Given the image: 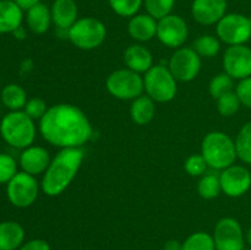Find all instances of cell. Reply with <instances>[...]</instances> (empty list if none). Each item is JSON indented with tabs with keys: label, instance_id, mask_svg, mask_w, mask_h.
Masks as SVG:
<instances>
[{
	"label": "cell",
	"instance_id": "1",
	"mask_svg": "<svg viewBox=\"0 0 251 250\" xmlns=\"http://www.w3.org/2000/svg\"><path fill=\"white\" fill-rule=\"evenodd\" d=\"M39 134L51 146L78 149L92 137V125L87 115L76 105L59 103L48 108L38 124Z\"/></svg>",
	"mask_w": 251,
	"mask_h": 250
},
{
	"label": "cell",
	"instance_id": "2",
	"mask_svg": "<svg viewBox=\"0 0 251 250\" xmlns=\"http://www.w3.org/2000/svg\"><path fill=\"white\" fill-rule=\"evenodd\" d=\"M85 158L82 147L78 149H61L51 158L50 164L44 172L41 181L43 194L55 198L68 189L75 179Z\"/></svg>",
	"mask_w": 251,
	"mask_h": 250
},
{
	"label": "cell",
	"instance_id": "3",
	"mask_svg": "<svg viewBox=\"0 0 251 250\" xmlns=\"http://www.w3.org/2000/svg\"><path fill=\"white\" fill-rule=\"evenodd\" d=\"M37 126L24 110L9 112L0 120V136L9 146L25 150L33 145Z\"/></svg>",
	"mask_w": 251,
	"mask_h": 250
},
{
	"label": "cell",
	"instance_id": "4",
	"mask_svg": "<svg viewBox=\"0 0 251 250\" xmlns=\"http://www.w3.org/2000/svg\"><path fill=\"white\" fill-rule=\"evenodd\" d=\"M201 154L208 167L223 171L235 163L238 156L235 142L223 131H211L201 142Z\"/></svg>",
	"mask_w": 251,
	"mask_h": 250
},
{
	"label": "cell",
	"instance_id": "5",
	"mask_svg": "<svg viewBox=\"0 0 251 250\" xmlns=\"http://www.w3.org/2000/svg\"><path fill=\"white\" fill-rule=\"evenodd\" d=\"M145 93L156 103L171 102L178 92V81L176 80L168 66L153 65L144 74Z\"/></svg>",
	"mask_w": 251,
	"mask_h": 250
},
{
	"label": "cell",
	"instance_id": "6",
	"mask_svg": "<svg viewBox=\"0 0 251 250\" xmlns=\"http://www.w3.org/2000/svg\"><path fill=\"white\" fill-rule=\"evenodd\" d=\"M107 27L95 17L78 19L68 31V39L81 50H93L103 44Z\"/></svg>",
	"mask_w": 251,
	"mask_h": 250
},
{
	"label": "cell",
	"instance_id": "7",
	"mask_svg": "<svg viewBox=\"0 0 251 250\" xmlns=\"http://www.w3.org/2000/svg\"><path fill=\"white\" fill-rule=\"evenodd\" d=\"M107 91L117 100H134L144 95V76L130 69H118L105 80Z\"/></svg>",
	"mask_w": 251,
	"mask_h": 250
},
{
	"label": "cell",
	"instance_id": "8",
	"mask_svg": "<svg viewBox=\"0 0 251 250\" xmlns=\"http://www.w3.org/2000/svg\"><path fill=\"white\" fill-rule=\"evenodd\" d=\"M39 189L41 184L36 176L20 171L6 184V198L14 207L27 208L36 202Z\"/></svg>",
	"mask_w": 251,
	"mask_h": 250
},
{
	"label": "cell",
	"instance_id": "9",
	"mask_svg": "<svg viewBox=\"0 0 251 250\" xmlns=\"http://www.w3.org/2000/svg\"><path fill=\"white\" fill-rule=\"evenodd\" d=\"M218 39L229 46L245 44L251 39V20L242 14H226L216 25Z\"/></svg>",
	"mask_w": 251,
	"mask_h": 250
},
{
	"label": "cell",
	"instance_id": "10",
	"mask_svg": "<svg viewBox=\"0 0 251 250\" xmlns=\"http://www.w3.org/2000/svg\"><path fill=\"white\" fill-rule=\"evenodd\" d=\"M168 69L176 81L190 82L200 74L201 56L194 50L193 47H181L172 54Z\"/></svg>",
	"mask_w": 251,
	"mask_h": 250
},
{
	"label": "cell",
	"instance_id": "11",
	"mask_svg": "<svg viewBox=\"0 0 251 250\" xmlns=\"http://www.w3.org/2000/svg\"><path fill=\"white\" fill-rule=\"evenodd\" d=\"M216 250H244L247 235L239 221L233 217H223L213 229Z\"/></svg>",
	"mask_w": 251,
	"mask_h": 250
},
{
	"label": "cell",
	"instance_id": "12",
	"mask_svg": "<svg viewBox=\"0 0 251 250\" xmlns=\"http://www.w3.org/2000/svg\"><path fill=\"white\" fill-rule=\"evenodd\" d=\"M156 37L168 48H181L189 37V27L183 17L171 14L157 21Z\"/></svg>",
	"mask_w": 251,
	"mask_h": 250
},
{
	"label": "cell",
	"instance_id": "13",
	"mask_svg": "<svg viewBox=\"0 0 251 250\" xmlns=\"http://www.w3.org/2000/svg\"><path fill=\"white\" fill-rule=\"evenodd\" d=\"M223 70L233 80H243L251 76V48L245 44L229 46L222 59Z\"/></svg>",
	"mask_w": 251,
	"mask_h": 250
},
{
	"label": "cell",
	"instance_id": "14",
	"mask_svg": "<svg viewBox=\"0 0 251 250\" xmlns=\"http://www.w3.org/2000/svg\"><path fill=\"white\" fill-rule=\"evenodd\" d=\"M220 181L225 195L228 198H240L250 190L251 173L247 167L234 163L221 171Z\"/></svg>",
	"mask_w": 251,
	"mask_h": 250
},
{
	"label": "cell",
	"instance_id": "15",
	"mask_svg": "<svg viewBox=\"0 0 251 250\" xmlns=\"http://www.w3.org/2000/svg\"><path fill=\"white\" fill-rule=\"evenodd\" d=\"M227 12V0H194L191 15L203 26L217 25Z\"/></svg>",
	"mask_w": 251,
	"mask_h": 250
},
{
	"label": "cell",
	"instance_id": "16",
	"mask_svg": "<svg viewBox=\"0 0 251 250\" xmlns=\"http://www.w3.org/2000/svg\"><path fill=\"white\" fill-rule=\"evenodd\" d=\"M50 154L46 147L31 145L29 147L21 150L19 157V166L22 172L37 176L39 174H44V172L50 164Z\"/></svg>",
	"mask_w": 251,
	"mask_h": 250
},
{
	"label": "cell",
	"instance_id": "17",
	"mask_svg": "<svg viewBox=\"0 0 251 250\" xmlns=\"http://www.w3.org/2000/svg\"><path fill=\"white\" fill-rule=\"evenodd\" d=\"M50 12L53 24L58 31L68 32L78 20V9L75 0H54Z\"/></svg>",
	"mask_w": 251,
	"mask_h": 250
},
{
	"label": "cell",
	"instance_id": "18",
	"mask_svg": "<svg viewBox=\"0 0 251 250\" xmlns=\"http://www.w3.org/2000/svg\"><path fill=\"white\" fill-rule=\"evenodd\" d=\"M127 32L134 41L139 43H145L157 36V20L151 15L137 14L130 17L127 24Z\"/></svg>",
	"mask_w": 251,
	"mask_h": 250
},
{
	"label": "cell",
	"instance_id": "19",
	"mask_svg": "<svg viewBox=\"0 0 251 250\" xmlns=\"http://www.w3.org/2000/svg\"><path fill=\"white\" fill-rule=\"evenodd\" d=\"M124 63L127 69L135 73L146 74L153 66V55L142 44H131L124 51Z\"/></svg>",
	"mask_w": 251,
	"mask_h": 250
},
{
	"label": "cell",
	"instance_id": "20",
	"mask_svg": "<svg viewBox=\"0 0 251 250\" xmlns=\"http://www.w3.org/2000/svg\"><path fill=\"white\" fill-rule=\"evenodd\" d=\"M26 232L16 221L0 222V250H19L25 243Z\"/></svg>",
	"mask_w": 251,
	"mask_h": 250
},
{
	"label": "cell",
	"instance_id": "21",
	"mask_svg": "<svg viewBox=\"0 0 251 250\" xmlns=\"http://www.w3.org/2000/svg\"><path fill=\"white\" fill-rule=\"evenodd\" d=\"M22 21L24 11L12 0H0V34H12Z\"/></svg>",
	"mask_w": 251,
	"mask_h": 250
},
{
	"label": "cell",
	"instance_id": "22",
	"mask_svg": "<svg viewBox=\"0 0 251 250\" xmlns=\"http://www.w3.org/2000/svg\"><path fill=\"white\" fill-rule=\"evenodd\" d=\"M51 22L50 9L43 2H38L26 11V24L32 33L44 34L49 29Z\"/></svg>",
	"mask_w": 251,
	"mask_h": 250
},
{
	"label": "cell",
	"instance_id": "23",
	"mask_svg": "<svg viewBox=\"0 0 251 250\" xmlns=\"http://www.w3.org/2000/svg\"><path fill=\"white\" fill-rule=\"evenodd\" d=\"M156 114V102L145 93L135 98L130 105V117L137 125H146L153 120Z\"/></svg>",
	"mask_w": 251,
	"mask_h": 250
},
{
	"label": "cell",
	"instance_id": "24",
	"mask_svg": "<svg viewBox=\"0 0 251 250\" xmlns=\"http://www.w3.org/2000/svg\"><path fill=\"white\" fill-rule=\"evenodd\" d=\"M0 100L4 107L9 109V112H15V110H24L28 98L25 88L19 83H7L0 92Z\"/></svg>",
	"mask_w": 251,
	"mask_h": 250
},
{
	"label": "cell",
	"instance_id": "25",
	"mask_svg": "<svg viewBox=\"0 0 251 250\" xmlns=\"http://www.w3.org/2000/svg\"><path fill=\"white\" fill-rule=\"evenodd\" d=\"M234 142L238 158L251 166V122L245 123L240 127Z\"/></svg>",
	"mask_w": 251,
	"mask_h": 250
},
{
	"label": "cell",
	"instance_id": "26",
	"mask_svg": "<svg viewBox=\"0 0 251 250\" xmlns=\"http://www.w3.org/2000/svg\"><path fill=\"white\" fill-rule=\"evenodd\" d=\"M193 48L201 58H213L221 50V41L218 37L211 34H203L194 41Z\"/></svg>",
	"mask_w": 251,
	"mask_h": 250
},
{
	"label": "cell",
	"instance_id": "27",
	"mask_svg": "<svg viewBox=\"0 0 251 250\" xmlns=\"http://www.w3.org/2000/svg\"><path fill=\"white\" fill-rule=\"evenodd\" d=\"M198 193L205 200H212L217 198L222 193L220 175L203 174L198 183Z\"/></svg>",
	"mask_w": 251,
	"mask_h": 250
},
{
	"label": "cell",
	"instance_id": "28",
	"mask_svg": "<svg viewBox=\"0 0 251 250\" xmlns=\"http://www.w3.org/2000/svg\"><path fill=\"white\" fill-rule=\"evenodd\" d=\"M181 250H216L212 234L207 232H195L183 242Z\"/></svg>",
	"mask_w": 251,
	"mask_h": 250
},
{
	"label": "cell",
	"instance_id": "29",
	"mask_svg": "<svg viewBox=\"0 0 251 250\" xmlns=\"http://www.w3.org/2000/svg\"><path fill=\"white\" fill-rule=\"evenodd\" d=\"M230 91H234V80L225 71L217 74L211 78L210 85H208V92L213 100H218L221 96L226 95Z\"/></svg>",
	"mask_w": 251,
	"mask_h": 250
},
{
	"label": "cell",
	"instance_id": "30",
	"mask_svg": "<svg viewBox=\"0 0 251 250\" xmlns=\"http://www.w3.org/2000/svg\"><path fill=\"white\" fill-rule=\"evenodd\" d=\"M217 100V110L222 117L229 118L237 114L238 110L242 107L239 98H238L235 91H230V92L226 93V95L221 96Z\"/></svg>",
	"mask_w": 251,
	"mask_h": 250
},
{
	"label": "cell",
	"instance_id": "31",
	"mask_svg": "<svg viewBox=\"0 0 251 250\" xmlns=\"http://www.w3.org/2000/svg\"><path fill=\"white\" fill-rule=\"evenodd\" d=\"M147 14L151 15L157 21L171 15L176 0H144Z\"/></svg>",
	"mask_w": 251,
	"mask_h": 250
},
{
	"label": "cell",
	"instance_id": "32",
	"mask_svg": "<svg viewBox=\"0 0 251 250\" xmlns=\"http://www.w3.org/2000/svg\"><path fill=\"white\" fill-rule=\"evenodd\" d=\"M19 172V162L9 153L0 152V185H6Z\"/></svg>",
	"mask_w": 251,
	"mask_h": 250
},
{
	"label": "cell",
	"instance_id": "33",
	"mask_svg": "<svg viewBox=\"0 0 251 250\" xmlns=\"http://www.w3.org/2000/svg\"><path fill=\"white\" fill-rule=\"evenodd\" d=\"M113 11L120 17H132L137 15L144 0H108Z\"/></svg>",
	"mask_w": 251,
	"mask_h": 250
},
{
	"label": "cell",
	"instance_id": "34",
	"mask_svg": "<svg viewBox=\"0 0 251 250\" xmlns=\"http://www.w3.org/2000/svg\"><path fill=\"white\" fill-rule=\"evenodd\" d=\"M207 167V163L201 153L190 154L184 162V169L191 176H202Z\"/></svg>",
	"mask_w": 251,
	"mask_h": 250
},
{
	"label": "cell",
	"instance_id": "35",
	"mask_svg": "<svg viewBox=\"0 0 251 250\" xmlns=\"http://www.w3.org/2000/svg\"><path fill=\"white\" fill-rule=\"evenodd\" d=\"M48 105H47L46 100H42L39 97H32L28 98L26 105L24 108V112L28 115L31 119L41 120L43 118V115L46 114L47 110H48Z\"/></svg>",
	"mask_w": 251,
	"mask_h": 250
},
{
	"label": "cell",
	"instance_id": "36",
	"mask_svg": "<svg viewBox=\"0 0 251 250\" xmlns=\"http://www.w3.org/2000/svg\"><path fill=\"white\" fill-rule=\"evenodd\" d=\"M234 91L242 105L251 109V76L240 80L238 85L235 86Z\"/></svg>",
	"mask_w": 251,
	"mask_h": 250
},
{
	"label": "cell",
	"instance_id": "37",
	"mask_svg": "<svg viewBox=\"0 0 251 250\" xmlns=\"http://www.w3.org/2000/svg\"><path fill=\"white\" fill-rule=\"evenodd\" d=\"M19 250H51V248L47 240L34 238V239L25 242Z\"/></svg>",
	"mask_w": 251,
	"mask_h": 250
},
{
	"label": "cell",
	"instance_id": "38",
	"mask_svg": "<svg viewBox=\"0 0 251 250\" xmlns=\"http://www.w3.org/2000/svg\"><path fill=\"white\" fill-rule=\"evenodd\" d=\"M22 11H28L31 7H33L34 5H37L39 2V0H12Z\"/></svg>",
	"mask_w": 251,
	"mask_h": 250
},
{
	"label": "cell",
	"instance_id": "39",
	"mask_svg": "<svg viewBox=\"0 0 251 250\" xmlns=\"http://www.w3.org/2000/svg\"><path fill=\"white\" fill-rule=\"evenodd\" d=\"M183 249V243L178 242L176 239L167 240L166 244H164L163 250H181Z\"/></svg>",
	"mask_w": 251,
	"mask_h": 250
},
{
	"label": "cell",
	"instance_id": "40",
	"mask_svg": "<svg viewBox=\"0 0 251 250\" xmlns=\"http://www.w3.org/2000/svg\"><path fill=\"white\" fill-rule=\"evenodd\" d=\"M12 34H14L15 38H16V39H20V41H22V39H25V38H26V36H27L26 29H25L24 27H22V26H20L19 28L16 29V31L12 32Z\"/></svg>",
	"mask_w": 251,
	"mask_h": 250
},
{
	"label": "cell",
	"instance_id": "41",
	"mask_svg": "<svg viewBox=\"0 0 251 250\" xmlns=\"http://www.w3.org/2000/svg\"><path fill=\"white\" fill-rule=\"evenodd\" d=\"M247 242L249 243V245L251 247V227L248 229V232H247Z\"/></svg>",
	"mask_w": 251,
	"mask_h": 250
}]
</instances>
